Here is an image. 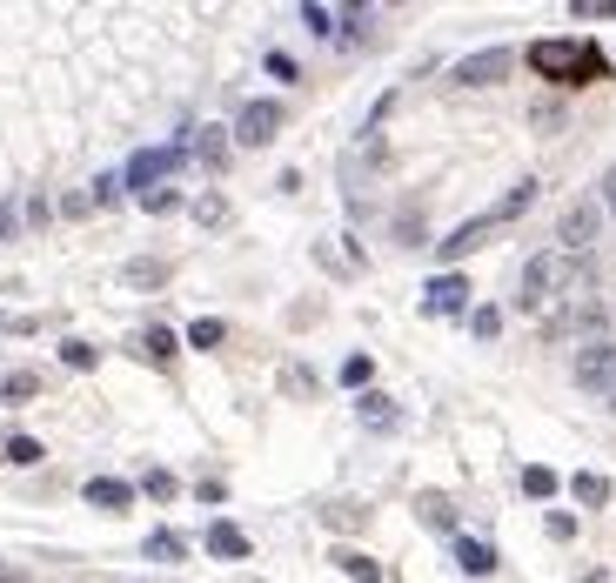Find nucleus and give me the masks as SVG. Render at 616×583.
I'll return each mask as SVG.
<instances>
[{
	"mask_svg": "<svg viewBox=\"0 0 616 583\" xmlns=\"http://www.w3.org/2000/svg\"><path fill=\"white\" fill-rule=\"evenodd\" d=\"M529 68L543 74V81L583 88V81H603V74H610V61H603V47H596V41L563 34V41H536V47H529Z\"/></svg>",
	"mask_w": 616,
	"mask_h": 583,
	"instance_id": "f257e3e1",
	"label": "nucleus"
},
{
	"mask_svg": "<svg viewBox=\"0 0 616 583\" xmlns=\"http://www.w3.org/2000/svg\"><path fill=\"white\" fill-rule=\"evenodd\" d=\"M563 336H610V309L596 302V295H570L563 309H550L543 315V342H563Z\"/></svg>",
	"mask_w": 616,
	"mask_h": 583,
	"instance_id": "f03ea898",
	"label": "nucleus"
},
{
	"mask_svg": "<svg viewBox=\"0 0 616 583\" xmlns=\"http://www.w3.org/2000/svg\"><path fill=\"white\" fill-rule=\"evenodd\" d=\"M556 295H563V248H543V255H529L516 309H529V315H550V302H556Z\"/></svg>",
	"mask_w": 616,
	"mask_h": 583,
	"instance_id": "7ed1b4c3",
	"label": "nucleus"
},
{
	"mask_svg": "<svg viewBox=\"0 0 616 583\" xmlns=\"http://www.w3.org/2000/svg\"><path fill=\"white\" fill-rule=\"evenodd\" d=\"M576 389H590V396H616V336H590L583 349H576L570 362Z\"/></svg>",
	"mask_w": 616,
	"mask_h": 583,
	"instance_id": "20e7f679",
	"label": "nucleus"
},
{
	"mask_svg": "<svg viewBox=\"0 0 616 583\" xmlns=\"http://www.w3.org/2000/svg\"><path fill=\"white\" fill-rule=\"evenodd\" d=\"M181 161H188V141H168V148H141V155L121 168V188H141V195H148L161 175H175Z\"/></svg>",
	"mask_w": 616,
	"mask_h": 583,
	"instance_id": "39448f33",
	"label": "nucleus"
},
{
	"mask_svg": "<svg viewBox=\"0 0 616 583\" xmlns=\"http://www.w3.org/2000/svg\"><path fill=\"white\" fill-rule=\"evenodd\" d=\"M596 235H603V208L596 202H570L556 215V248H563V255H590Z\"/></svg>",
	"mask_w": 616,
	"mask_h": 583,
	"instance_id": "423d86ee",
	"label": "nucleus"
},
{
	"mask_svg": "<svg viewBox=\"0 0 616 583\" xmlns=\"http://www.w3.org/2000/svg\"><path fill=\"white\" fill-rule=\"evenodd\" d=\"M275 135H282V101H248V108L235 114V141H242V148H268Z\"/></svg>",
	"mask_w": 616,
	"mask_h": 583,
	"instance_id": "0eeeda50",
	"label": "nucleus"
},
{
	"mask_svg": "<svg viewBox=\"0 0 616 583\" xmlns=\"http://www.w3.org/2000/svg\"><path fill=\"white\" fill-rule=\"evenodd\" d=\"M509 61H516L509 47H483V54L456 61V68H449V81H456V88H489V81H503V74H509Z\"/></svg>",
	"mask_w": 616,
	"mask_h": 583,
	"instance_id": "6e6552de",
	"label": "nucleus"
},
{
	"mask_svg": "<svg viewBox=\"0 0 616 583\" xmlns=\"http://www.w3.org/2000/svg\"><path fill=\"white\" fill-rule=\"evenodd\" d=\"M462 302H469V282H462L456 269L429 275V289H422V315H462Z\"/></svg>",
	"mask_w": 616,
	"mask_h": 583,
	"instance_id": "1a4fd4ad",
	"label": "nucleus"
},
{
	"mask_svg": "<svg viewBox=\"0 0 616 583\" xmlns=\"http://www.w3.org/2000/svg\"><path fill=\"white\" fill-rule=\"evenodd\" d=\"M489 228H496V215H476V222L449 228V235L436 242V255H442V262H462V255H476V248L489 242Z\"/></svg>",
	"mask_w": 616,
	"mask_h": 583,
	"instance_id": "9d476101",
	"label": "nucleus"
},
{
	"mask_svg": "<svg viewBox=\"0 0 616 583\" xmlns=\"http://www.w3.org/2000/svg\"><path fill=\"white\" fill-rule=\"evenodd\" d=\"M81 496H88L94 510H128V503H134V483H121V476H94Z\"/></svg>",
	"mask_w": 616,
	"mask_h": 583,
	"instance_id": "9b49d317",
	"label": "nucleus"
},
{
	"mask_svg": "<svg viewBox=\"0 0 616 583\" xmlns=\"http://www.w3.org/2000/svg\"><path fill=\"white\" fill-rule=\"evenodd\" d=\"M228 135H235V128H195L188 155H195L201 168H221V161H228Z\"/></svg>",
	"mask_w": 616,
	"mask_h": 583,
	"instance_id": "f8f14e48",
	"label": "nucleus"
},
{
	"mask_svg": "<svg viewBox=\"0 0 616 583\" xmlns=\"http://www.w3.org/2000/svg\"><path fill=\"white\" fill-rule=\"evenodd\" d=\"M355 416H362V423H369V429H396V423H402V409L389 403V396H382V389H369V396H362V403H355Z\"/></svg>",
	"mask_w": 616,
	"mask_h": 583,
	"instance_id": "ddd939ff",
	"label": "nucleus"
},
{
	"mask_svg": "<svg viewBox=\"0 0 616 583\" xmlns=\"http://www.w3.org/2000/svg\"><path fill=\"white\" fill-rule=\"evenodd\" d=\"M456 563L469 570V577H489V570H496V550L476 543V537H456Z\"/></svg>",
	"mask_w": 616,
	"mask_h": 583,
	"instance_id": "4468645a",
	"label": "nucleus"
},
{
	"mask_svg": "<svg viewBox=\"0 0 616 583\" xmlns=\"http://www.w3.org/2000/svg\"><path fill=\"white\" fill-rule=\"evenodd\" d=\"M208 550H215V557H228V563H242V557H248V537L235 530V523H215V530H208Z\"/></svg>",
	"mask_w": 616,
	"mask_h": 583,
	"instance_id": "2eb2a0df",
	"label": "nucleus"
},
{
	"mask_svg": "<svg viewBox=\"0 0 616 583\" xmlns=\"http://www.w3.org/2000/svg\"><path fill=\"white\" fill-rule=\"evenodd\" d=\"M529 202H536V181H516V188H509V195H503L496 208H489V215H496V228H503V222H516V215H523Z\"/></svg>",
	"mask_w": 616,
	"mask_h": 583,
	"instance_id": "dca6fc26",
	"label": "nucleus"
},
{
	"mask_svg": "<svg viewBox=\"0 0 616 583\" xmlns=\"http://www.w3.org/2000/svg\"><path fill=\"white\" fill-rule=\"evenodd\" d=\"M570 490H576V503H583V510H603V503H610V476L583 470V476H576V483H570Z\"/></svg>",
	"mask_w": 616,
	"mask_h": 583,
	"instance_id": "f3484780",
	"label": "nucleus"
},
{
	"mask_svg": "<svg viewBox=\"0 0 616 583\" xmlns=\"http://www.w3.org/2000/svg\"><path fill=\"white\" fill-rule=\"evenodd\" d=\"M161 282H168V262H154V255L128 262V289H161Z\"/></svg>",
	"mask_w": 616,
	"mask_h": 583,
	"instance_id": "a211bd4d",
	"label": "nucleus"
},
{
	"mask_svg": "<svg viewBox=\"0 0 616 583\" xmlns=\"http://www.w3.org/2000/svg\"><path fill=\"white\" fill-rule=\"evenodd\" d=\"M335 563L349 570V583H382V563H375V557H362V550H342Z\"/></svg>",
	"mask_w": 616,
	"mask_h": 583,
	"instance_id": "6ab92c4d",
	"label": "nucleus"
},
{
	"mask_svg": "<svg viewBox=\"0 0 616 583\" xmlns=\"http://www.w3.org/2000/svg\"><path fill=\"white\" fill-rule=\"evenodd\" d=\"M148 557H154V563H181V557H188V543H181L175 530H154V537H148Z\"/></svg>",
	"mask_w": 616,
	"mask_h": 583,
	"instance_id": "aec40b11",
	"label": "nucleus"
},
{
	"mask_svg": "<svg viewBox=\"0 0 616 583\" xmlns=\"http://www.w3.org/2000/svg\"><path fill=\"white\" fill-rule=\"evenodd\" d=\"M34 389H41V376H34V369H14V376H0V403H21Z\"/></svg>",
	"mask_w": 616,
	"mask_h": 583,
	"instance_id": "412c9836",
	"label": "nucleus"
},
{
	"mask_svg": "<svg viewBox=\"0 0 616 583\" xmlns=\"http://www.w3.org/2000/svg\"><path fill=\"white\" fill-rule=\"evenodd\" d=\"M0 456H7V463H21V470H34V463H41V443H34V436H7Z\"/></svg>",
	"mask_w": 616,
	"mask_h": 583,
	"instance_id": "4be33fe9",
	"label": "nucleus"
},
{
	"mask_svg": "<svg viewBox=\"0 0 616 583\" xmlns=\"http://www.w3.org/2000/svg\"><path fill=\"white\" fill-rule=\"evenodd\" d=\"M422 523H429V530H456V510H449V496H422Z\"/></svg>",
	"mask_w": 616,
	"mask_h": 583,
	"instance_id": "5701e85b",
	"label": "nucleus"
},
{
	"mask_svg": "<svg viewBox=\"0 0 616 583\" xmlns=\"http://www.w3.org/2000/svg\"><path fill=\"white\" fill-rule=\"evenodd\" d=\"M523 496H536V503H543V496H556V470L529 463V470H523Z\"/></svg>",
	"mask_w": 616,
	"mask_h": 583,
	"instance_id": "b1692460",
	"label": "nucleus"
},
{
	"mask_svg": "<svg viewBox=\"0 0 616 583\" xmlns=\"http://www.w3.org/2000/svg\"><path fill=\"white\" fill-rule=\"evenodd\" d=\"M141 356L168 362V356H175V329H148V336H141Z\"/></svg>",
	"mask_w": 616,
	"mask_h": 583,
	"instance_id": "393cba45",
	"label": "nucleus"
},
{
	"mask_svg": "<svg viewBox=\"0 0 616 583\" xmlns=\"http://www.w3.org/2000/svg\"><path fill=\"white\" fill-rule=\"evenodd\" d=\"M141 490H148L154 503H175V496H181V483H175L168 470H148V476H141Z\"/></svg>",
	"mask_w": 616,
	"mask_h": 583,
	"instance_id": "a878e982",
	"label": "nucleus"
},
{
	"mask_svg": "<svg viewBox=\"0 0 616 583\" xmlns=\"http://www.w3.org/2000/svg\"><path fill=\"white\" fill-rule=\"evenodd\" d=\"M188 342H195V349H221V342H228V329H221L215 315H201L195 329H188Z\"/></svg>",
	"mask_w": 616,
	"mask_h": 583,
	"instance_id": "bb28decb",
	"label": "nucleus"
},
{
	"mask_svg": "<svg viewBox=\"0 0 616 583\" xmlns=\"http://www.w3.org/2000/svg\"><path fill=\"white\" fill-rule=\"evenodd\" d=\"M61 362H67V369H94L101 349H94V342H61Z\"/></svg>",
	"mask_w": 616,
	"mask_h": 583,
	"instance_id": "cd10ccee",
	"label": "nucleus"
},
{
	"mask_svg": "<svg viewBox=\"0 0 616 583\" xmlns=\"http://www.w3.org/2000/svg\"><path fill=\"white\" fill-rule=\"evenodd\" d=\"M469 329H476L483 342H496V336H503V309H476V315H469Z\"/></svg>",
	"mask_w": 616,
	"mask_h": 583,
	"instance_id": "c85d7f7f",
	"label": "nucleus"
},
{
	"mask_svg": "<svg viewBox=\"0 0 616 583\" xmlns=\"http://www.w3.org/2000/svg\"><path fill=\"white\" fill-rule=\"evenodd\" d=\"M302 21H308V34H329L335 41V7H302Z\"/></svg>",
	"mask_w": 616,
	"mask_h": 583,
	"instance_id": "c756f323",
	"label": "nucleus"
},
{
	"mask_svg": "<svg viewBox=\"0 0 616 583\" xmlns=\"http://www.w3.org/2000/svg\"><path fill=\"white\" fill-rule=\"evenodd\" d=\"M141 208H148V215H168V208H181V195H175V188H148Z\"/></svg>",
	"mask_w": 616,
	"mask_h": 583,
	"instance_id": "7c9ffc66",
	"label": "nucleus"
},
{
	"mask_svg": "<svg viewBox=\"0 0 616 583\" xmlns=\"http://www.w3.org/2000/svg\"><path fill=\"white\" fill-rule=\"evenodd\" d=\"M88 202L114 208V202H121V175H101V181H94V195H88Z\"/></svg>",
	"mask_w": 616,
	"mask_h": 583,
	"instance_id": "2f4dec72",
	"label": "nucleus"
},
{
	"mask_svg": "<svg viewBox=\"0 0 616 583\" xmlns=\"http://www.w3.org/2000/svg\"><path fill=\"white\" fill-rule=\"evenodd\" d=\"M342 382H349V389H362V382H369V356H349V362H342Z\"/></svg>",
	"mask_w": 616,
	"mask_h": 583,
	"instance_id": "473e14b6",
	"label": "nucleus"
},
{
	"mask_svg": "<svg viewBox=\"0 0 616 583\" xmlns=\"http://www.w3.org/2000/svg\"><path fill=\"white\" fill-rule=\"evenodd\" d=\"M329 523H335V530H355V523H362V510H355V503H335Z\"/></svg>",
	"mask_w": 616,
	"mask_h": 583,
	"instance_id": "72a5a7b5",
	"label": "nucleus"
},
{
	"mask_svg": "<svg viewBox=\"0 0 616 583\" xmlns=\"http://www.w3.org/2000/svg\"><path fill=\"white\" fill-rule=\"evenodd\" d=\"M550 537H576V516L570 510H550Z\"/></svg>",
	"mask_w": 616,
	"mask_h": 583,
	"instance_id": "f704fd0d",
	"label": "nucleus"
},
{
	"mask_svg": "<svg viewBox=\"0 0 616 583\" xmlns=\"http://www.w3.org/2000/svg\"><path fill=\"white\" fill-rule=\"evenodd\" d=\"M195 215H201V222H221V215H228V202H221V195H208V202H195Z\"/></svg>",
	"mask_w": 616,
	"mask_h": 583,
	"instance_id": "c9c22d12",
	"label": "nucleus"
},
{
	"mask_svg": "<svg viewBox=\"0 0 616 583\" xmlns=\"http://www.w3.org/2000/svg\"><path fill=\"white\" fill-rule=\"evenodd\" d=\"M596 208H610V215H616V168L603 175V195H596Z\"/></svg>",
	"mask_w": 616,
	"mask_h": 583,
	"instance_id": "e433bc0d",
	"label": "nucleus"
},
{
	"mask_svg": "<svg viewBox=\"0 0 616 583\" xmlns=\"http://www.w3.org/2000/svg\"><path fill=\"white\" fill-rule=\"evenodd\" d=\"M14 228H21V215H14V208L0 202V242H7V235H14Z\"/></svg>",
	"mask_w": 616,
	"mask_h": 583,
	"instance_id": "4c0bfd02",
	"label": "nucleus"
},
{
	"mask_svg": "<svg viewBox=\"0 0 616 583\" xmlns=\"http://www.w3.org/2000/svg\"><path fill=\"white\" fill-rule=\"evenodd\" d=\"M0 583H14V570H7V563H0Z\"/></svg>",
	"mask_w": 616,
	"mask_h": 583,
	"instance_id": "58836bf2",
	"label": "nucleus"
},
{
	"mask_svg": "<svg viewBox=\"0 0 616 583\" xmlns=\"http://www.w3.org/2000/svg\"><path fill=\"white\" fill-rule=\"evenodd\" d=\"M610 409H616V396H610Z\"/></svg>",
	"mask_w": 616,
	"mask_h": 583,
	"instance_id": "ea45409f",
	"label": "nucleus"
}]
</instances>
